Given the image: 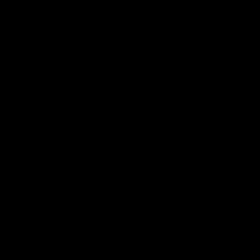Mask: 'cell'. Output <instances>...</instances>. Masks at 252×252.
Listing matches in <instances>:
<instances>
[]
</instances>
